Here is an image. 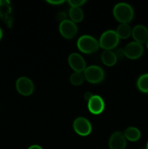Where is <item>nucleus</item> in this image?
<instances>
[{"instance_id": "25", "label": "nucleus", "mask_w": 148, "mask_h": 149, "mask_svg": "<svg viewBox=\"0 0 148 149\" xmlns=\"http://www.w3.org/2000/svg\"><path fill=\"white\" fill-rule=\"evenodd\" d=\"M28 149H43V148H42L41 146H40L39 145H32L30 146Z\"/></svg>"}, {"instance_id": "4", "label": "nucleus", "mask_w": 148, "mask_h": 149, "mask_svg": "<svg viewBox=\"0 0 148 149\" xmlns=\"http://www.w3.org/2000/svg\"><path fill=\"white\" fill-rule=\"evenodd\" d=\"M83 73L85 79L91 84H98L104 79V71L98 65H90L86 67Z\"/></svg>"}, {"instance_id": "17", "label": "nucleus", "mask_w": 148, "mask_h": 149, "mask_svg": "<svg viewBox=\"0 0 148 149\" xmlns=\"http://www.w3.org/2000/svg\"><path fill=\"white\" fill-rule=\"evenodd\" d=\"M69 15L71 20L74 23H80L84 18V12L81 7H71Z\"/></svg>"}, {"instance_id": "21", "label": "nucleus", "mask_w": 148, "mask_h": 149, "mask_svg": "<svg viewBox=\"0 0 148 149\" xmlns=\"http://www.w3.org/2000/svg\"><path fill=\"white\" fill-rule=\"evenodd\" d=\"M57 20L60 21V23L64 21V20H67L66 13H65L64 12H60V13H59L57 15Z\"/></svg>"}, {"instance_id": "20", "label": "nucleus", "mask_w": 148, "mask_h": 149, "mask_svg": "<svg viewBox=\"0 0 148 149\" xmlns=\"http://www.w3.org/2000/svg\"><path fill=\"white\" fill-rule=\"evenodd\" d=\"M68 2L71 7H80L84 3H86V1L85 0H69Z\"/></svg>"}, {"instance_id": "28", "label": "nucleus", "mask_w": 148, "mask_h": 149, "mask_svg": "<svg viewBox=\"0 0 148 149\" xmlns=\"http://www.w3.org/2000/svg\"><path fill=\"white\" fill-rule=\"evenodd\" d=\"M146 149H148V141H147V146H146Z\"/></svg>"}, {"instance_id": "18", "label": "nucleus", "mask_w": 148, "mask_h": 149, "mask_svg": "<svg viewBox=\"0 0 148 149\" xmlns=\"http://www.w3.org/2000/svg\"><path fill=\"white\" fill-rule=\"evenodd\" d=\"M137 87L141 92L148 93V74L140 76L137 80Z\"/></svg>"}, {"instance_id": "16", "label": "nucleus", "mask_w": 148, "mask_h": 149, "mask_svg": "<svg viewBox=\"0 0 148 149\" xmlns=\"http://www.w3.org/2000/svg\"><path fill=\"white\" fill-rule=\"evenodd\" d=\"M132 29L129 24L127 23H121L118 26L117 30H116V33L119 39H125L129 38L131 35Z\"/></svg>"}, {"instance_id": "6", "label": "nucleus", "mask_w": 148, "mask_h": 149, "mask_svg": "<svg viewBox=\"0 0 148 149\" xmlns=\"http://www.w3.org/2000/svg\"><path fill=\"white\" fill-rule=\"evenodd\" d=\"M60 34L68 39H73L78 33V27L76 24L71 20H65L61 22L59 26Z\"/></svg>"}, {"instance_id": "3", "label": "nucleus", "mask_w": 148, "mask_h": 149, "mask_svg": "<svg viewBox=\"0 0 148 149\" xmlns=\"http://www.w3.org/2000/svg\"><path fill=\"white\" fill-rule=\"evenodd\" d=\"M119 37L116 31L113 30H107L100 36L99 44L100 47L104 50H111L118 46L119 43Z\"/></svg>"}, {"instance_id": "8", "label": "nucleus", "mask_w": 148, "mask_h": 149, "mask_svg": "<svg viewBox=\"0 0 148 149\" xmlns=\"http://www.w3.org/2000/svg\"><path fill=\"white\" fill-rule=\"evenodd\" d=\"M16 89L20 95H30L34 90V85L31 80L26 77H21L16 81Z\"/></svg>"}, {"instance_id": "7", "label": "nucleus", "mask_w": 148, "mask_h": 149, "mask_svg": "<svg viewBox=\"0 0 148 149\" xmlns=\"http://www.w3.org/2000/svg\"><path fill=\"white\" fill-rule=\"evenodd\" d=\"M73 130L81 136H87L91 133L92 127L87 119L84 117H78L73 122Z\"/></svg>"}, {"instance_id": "10", "label": "nucleus", "mask_w": 148, "mask_h": 149, "mask_svg": "<svg viewBox=\"0 0 148 149\" xmlns=\"http://www.w3.org/2000/svg\"><path fill=\"white\" fill-rule=\"evenodd\" d=\"M68 63L75 72H84L86 68L85 60L77 52H73L68 56Z\"/></svg>"}, {"instance_id": "1", "label": "nucleus", "mask_w": 148, "mask_h": 149, "mask_svg": "<svg viewBox=\"0 0 148 149\" xmlns=\"http://www.w3.org/2000/svg\"><path fill=\"white\" fill-rule=\"evenodd\" d=\"M114 17L121 23H129L133 17V10L130 4L121 2L116 4L113 8Z\"/></svg>"}, {"instance_id": "11", "label": "nucleus", "mask_w": 148, "mask_h": 149, "mask_svg": "<svg viewBox=\"0 0 148 149\" xmlns=\"http://www.w3.org/2000/svg\"><path fill=\"white\" fill-rule=\"evenodd\" d=\"M88 109L95 115L102 113L104 109V102L102 97L99 95H93L88 102Z\"/></svg>"}, {"instance_id": "23", "label": "nucleus", "mask_w": 148, "mask_h": 149, "mask_svg": "<svg viewBox=\"0 0 148 149\" xmlns=\"http://www.w3.org/2000/svg\"><path fill=\"white\" fill-rule=\"evenodd\" d=\"M47 2L52 5H59L61 4H63L65 1L63 0H51V1H47Z\"/></svg>"}, {"instance_id": "24", "label": "nucleus", "mask_w": 148, "mask_h": 149, "mask_svg": "<svg viewBox=\"0 0 148 149\" xmlns=\"http://www.w3.org/2000/svg\"><path fill=\"white\" fill-rule=\"evenodd\" d=\"M92 96H93L92 93H90V92H86V93H84V100H86V101L89 102V100L90 99H91V97H92Z\"/></svg>"}, {"instance_id": "5", "label": "nucleus", "mask_w": 148, "mask_h": 149, "mask_svg": "<svg viewBox=\"0 0 148 149\" xmlns=\"http://www.w3.org/2000/svg\"><path fill=\"white\" fill-rule=\"evenodd\" d=\"M0 18L7 27H12L13 22L12 9L11 2L8 0H0Z\"/></svg>"}, {"instance_id": "13", "label": "nucleus", "mask_w": 148, "mask_h": 149, "mask_svg": "<svg viewBox=\"0 0 148 149\" xmlns=\"http://www.w3.org/2000/svg\"><path fill=\"white\" fill-rule=\"evenodd\" d=\"M131 35L135 42L139 44L146 43L148 40V29L143 25H137L132 29Z\"/></svg>"}, {"instance_id": "27", "label": "nucleus", "mask_w": 148, "mask_h": 149, "mask_svg": "<svg viewBox=\"0 0 148 149\" xmlns=\"http://www.w3.org/2000/svg\"><path fill=\"white\" fill-rule=\"evenodd\" d=\"M146 45H147V49H148V40L147 41V42H146Z\"/></svg>"}, {"instance_id": "26", "label": "nucleus", "mask_w": 148, "mask_h": 149, "mask_svg": "<svg viewBox=\"0 0 148 149\" xmlns=\"http://www.w3.org/2000/svg\"><path fill=\"white\" fill-rule=\"evenodd\" d=\"M2 35H3L2 30H1V28H0V39H1V37H2Z\"/></svg>"}, {"instance_id": "15", "label": "nucleus", "mask_w": 148, "mask_h": 149, "mask_svg": "<svg viewBox=\"0 0 148 149\" xmlns=\"http://www.w3.org/2000/svg\"><path fill=\"white\" fill-rule=\"evenodd\" d=\"M123 135L128 141L135 142L139 141V138H141V132L138 128L134 127H129L125 130Z\"/></svg>"}, {"instance_id": "12", "label": "nucleus", "mask_w": 148, "mask_h": 149, "mask_svg": "<svg viewBox=\"0 0 148 149\" xmlns=\"http://www.w3.org/2000/svg\"><path fill=\"white\" fill-rule=\"evenodd\" d=\"M110 149H125L126 147V139L123 133L115 132L109 139Z\"/></svg>"}, {"instance_id": "22", "label": "nucleus", "mask_w": 148, "mask_h": 149, "mask_svg": "<svg viewBox=\"0 0 148 149\" xmlns=\"http://www.w3.org/2000/svg\"><path fill=\"white\" fill-rule=\"evenodd\" d=\"M115 54L116 57H117V58L118 59V58H123V57L125 56L124 55V50H123V49H121V48H119V49H116L115 52H114Z\"/></svg>"}, {"instance_id": "29", "label": "nucleus", "mask_w": 148, "mask_h": 149, "mask_svg": "<svg viewBox=\"0 0 148 149\" xmlns=\"http://www.w3.org/2000/svg\"><path fill=\"white\" fill-rule=\"evenodd\" d=\"M139 149H146V148H139Z\"/></svg>"}, {"instance_id": "19", "label": "nucleus", "mask_w": 148, "mask_h": 149, "mask_svg": "<svg viewBox=\"0 0 148 149\" xmlns=\"http://www.w3.org/2000/svg\"><path fill=\"white\" fill-rule=\"evenodd\" d=\"M84 80H85V77H84L83 72H74L73 74H71V77H70V81H71V84L75 86L82 84Z\"/></svg>"}, {"instance_id": "9", "label": "nucleus", "mask_w": 148, "mask_h": 149, "mask_svg": "<svg viewBox=\"0 0 148 149\" xmlns=\"http://www.w3.org/2000/svg\"><path fill=\"white\" fill-rule=\"evenodd\" d=\"M123 50L126 58L135 60L142 56L144 52V47L142 44H139L136 42H131L125 47Z\"/></svg>"}, {"instance_id": "14", "label": "nucleus", "mask_w": 148, "mask_h": 149, "mask_svg": "<svg viewBox=\"0 0 148 149\" xmlns=\"http://www.w3.org/2000/svg\"><path fill=\"white\" fill-rule=\"evenodd\" d=\"M101 60L103 63L107 66H113L116 63L118 58L113 51L104 50L101 55Z\"/></svg>"}, {"instance_id": "2", "label": "nucleus", "mask_w": 148, "mask_h": 149, "mask_svg": "<svg viewBox=\"0 0 148 149\" xmlns=\"http://www.w3.org/2000/svg\"><path fill=\"white\" fill-rule=\"evenodd\" d=\"M78 49L85 54H91L97 52L100 47L99 42L90 35H83L77 42Z\"/></svg>"}]
</instances>
